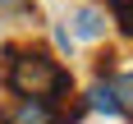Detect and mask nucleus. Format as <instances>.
<instances>
[{
	"instance_id": "nucleus-1",
	"label": "nucleus",
	"mask_w": 133,
	"mask_h": 124,
	"mask_svg": "<svg viewBox=\"0 0 133 124\" xmlns=\"http://www.w3.org/2000/svg\"><path fill=\"white\" fill-rule=\"evenodd\" d=\"M0 83L9 96L55 101V106H64V96L74 92V74L46 46H32V41H9L0 51Z\"/></svg>"
},
{
	"instance_id": "nucleus-2",
	"label": "nucleus",
	"mask_w": 133,
	"mask_h": 124,
	"mask_svg": "<svg viewBox=\"0 0 133 124\" xmlns=\"http://www.w3.org/2000/svg\"><path fill=\"white\" fill-rule=\"evenodd\" d=\"M0 124H64V110L55 101H28V96H9L0 106Z\"/></svg>"
},
{
	"instance_id": "nucleus-3",
	"label": "nucleus",
	"mask_w": 133,
	"mask_h": 124,
	"mask_svg": "<svg viewBox=\"0 0 133 124\" xmlns=\"http://www.w3.org/2000/svg\"><path fill=\"white\" fill-rule=\"evenodd\" d=\"M106 9H96V5H78V9L69 14V37L74 41H96L106 37Z\"/></svg>"
},
{
	"instance_id": "nucleus-4",
	"label": "nucleus",
	"mask_w": 133,
	"mask_h": 124,
	"mask_svg": "<svg viewBox=\"0 0 133 124\" xmlns=\"http://www.w3.org/2000/svg\"><path fill=\"white\" fill-rule=\"evenodd\" d=\"M83 106H87V110H101V115H124L119 96H115V87H110V78H101V74H96V83L83 92Z\"/></svg>"
},
{
	"instance_id": "nucleus-5",
	"label": "nucleus",
	"mask_w": 133,
	"mask_h": 124,
	"mask_svg": "<svg viewBox=\"0 0 133 124\" xmlns=\"http://www.w3.org/2000/svg\"><path fill=\"white\" fill-rule=\"evenodd\" d=\"M101 78H110V87H115V96H119V106H124V115L133 120V60H129V64H115V69L101 64Z\"/></svg>"
},
{
	"instance_id": "nucleus-6",
	"label": "nucleus",
	"mask_w": 133,
	"mask_h": 124,
	"mask_svg": "<svg viewBox=\"0 0 133 124\" xmlns=\"http://www.w3.org/2000/svg\"><path fill=\"white\" fill-rule=\"evenodd\" d=\"M110 14H115V23H119V32H124V37L133 41V0H129V5H119V9H110Z\"/></svg>"
},
{
	"instance_id": "nucleus-7",
	"label": "nucleus",
	"mask_w": 133,
	"mask_h": 124,
	"mask_svg": "<svg viewBox=\"0 0 133 124\" xmlns=\"http://www.w3.org/2000/svg\"><path fill=\"white\" fill-rule=\"evenodd\" d=\"M119 5H129V0H110V9H119Z\"/></svg>"
}]
</instances>
